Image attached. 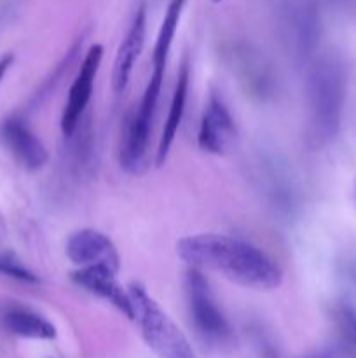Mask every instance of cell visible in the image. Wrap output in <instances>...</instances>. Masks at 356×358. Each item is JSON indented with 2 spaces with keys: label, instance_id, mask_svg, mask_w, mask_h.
<instances>
[{
  "label": "cell",
  "instance_id": "9c48e42d",
  "mask_svg": "<svg viewBox=\"0 0 356 358\" xmlns=\"http://www.w3.org/2000/svg\"><path fill=\"white\" fill-rule=\"evenodd\" d=\"M70 278L77 287L107 301L115 310L121 311L126 318L133 320V308L128 296V289H122L119 285L117 273L114 269L100 264L84 266V268L73 271Z\"/></svg>",
  "mask_w": 356,
  "mask_h": 358
},
{
  "label": "cell",
  "instance_id": "5b68a950",
  "mask_svg": "<svg viewBox=\"0 0 356 358\" xmlns=\"http://www.w3.org/2000/svg\"><path fill=\"white\" fill-rule=\"evenodd\" d=\"M101 59H103V45L93 44L87 49L86 56L82 59L79 72L73 79L68 91V100L61 114V133L65 136H72L79 128V121L86 110L87 103L93 94L94 80H96L98 70H100Z\"/></svg>",
  "mask_w": 356,
  "mask_h": 358
},
{
  "label": "cell",
  "instance_id": "d6986e66",
  "mask_svg": "<svg viewBox=\"0 0 356 358\" xmlns=\"http://www.w3.org/2000/svg\"><path fill=\"white\" fill-rule=\"evenodd\" d=\"M355 196H356V192H355Z\"/></svg>",
  "mask_w": 356,
  "mask_h": 358
},
{
  "label": "cell",
  "instance_id": "3957f363",
  "mask_svg": "<svg viewBox=\"0 0 356 358\" xmlns=\"http://www.w3.org/2000/svg\"><path fill=\"white\" fill-rule=\"evenodd\" d=\"M133 322L142 331L143 341L159 358H198L194 348L166 311L147 294L145 287L133 282L128 287Z\"/></svg>",
  "mask_w": 356,
  "mask_h": 358
},
{
  "label": "cell",
  "instance_id": "9a60e30c",
  "mask_svg": "<svg viewBox=\"0 0 356 358\" xmlns=\"http://www.w3.org/2000/svg\"><path fill=\"white\" fill-rule=\"evenodd\" d=\"M0 273L9 278L20 280L24 283H37L38 276H35L23 262L17 257H14L13 254H3L0 255Z\"/></svg>",
  "mask_w": 356,
  "mask_h": 358
},
{
  "label": "cell",
  "instance_id": "6da1fadb",
  "mask_svg": "<svg viewBox=\"0 0 356 358\" xmlns=\"http://www.w3.org/2000/svg\"><path fill=\"white\" fill-rule=\"evenodd\" d=\"M177 255L191 268L218 273L244 289L274 290L283 283L278 262L239 238L218 233L191 234L177 241Z\"/></svg>",
  "mask_w": 356,
  "mask_h": 358
},
{
  "label": "cell",
  "instance_id": "30bf717a",
  "mask_svg": "<svg viewBox=\"0 0 356 358\" xmlns=\"http://www.w3.org/2000/svg\"><path fill=\"white\" fill-rule=\"evenodd\" d=\"M147 34V7L145 3L136 9L135 17L131 21L128 34L122 38L114 59V70H112V87L115 93H122L128 87L129 79H131L133 69L142 52L143 44H145Z\"/></svg>",
  "mask_w": 356,
  "mask_h": 358
},
{
  "label": "cell",
  "instance_id": "7a4b0ae2",
  "mask_svg": "<svg viewBox=\"0 0 356 358\" xmlns=\"http://www.w3.org/2000/svg\"><path fill=\"white\" fill-rule=\"evenodd\" d=\"M346 101V73L332 56L320 58L307 79V143L328 145L337 136Z\"/></svg>",
  "mask_w": 356,
  "mask_h": 358
},
{
  "label": "cell",
  "instance_id": "ac0fdd59",
  "mask_svg": "<svg viewBox=\"0 0 356 358\" xmlns=\"http://www.w3.org/2000/svg\"><path fill=\"white\" fill-rule=\"evenodd\" d=\"M213 2H220V0H213Z\"/></svg>",
  "mask_w": 356,
  "mask_h": 358
},
{
  "label": "cell",
  "instance_id": "8992f818",
  "mask_svg": "<svg viewBox=\"0 0 356 358\" xmlns=\"http://www.w3.org/2000/svg\"><path fill=\"white\" fill-rule=\"evenodd\" d=\"M234 136H236V124L225 101L216 93H212L206 101L199 124V149L213 156H222L230 149Z\"/></svg>",
  "mask_w": 356,
  "mask_h": 358
},
{
  "label": "cell",
  "instance_id": "4fadbf2b",
  "mask_svg": "<svg viewBox=\"0 0 356 358\" xmlns=\"http://www.w3.org/2000/svg\"><path fill=\"white\" fill-rule=\"evenodd\" d=\"M184 3L185 0H171L170 6H168L166 14H164V20L163 23H161L159 34H157L156 44H154L152 73H161V76H164L171 44H173V38L175 35H177L178 24H180Z\"/></svg>",
  "mask_w": 356,
  "mask_h": 358
},
{
  "label": "cell",
  "instance_id": "277c9868",
  "mask_svg": "<svg viewBox=\"0 0 356 358\" xmlns=\"http://www.w3.org/2000/svg\"><path fill=\"white\" fill-rule=\"evenodd\" d=\"M185 296L191 320L202 341L216 348L229 345L232 341V331L201 269L188 268L185 275Z\"/></svg>",
  "mask_w": 356,
  "mask_h": 358
},
{
  "label": "cell",
  "instance_id": "ba28073f",
  "mask_svg": "<svg viewBox=\"0 0 356 358\" xmlns=\"http://www.w3.org/2000/svg\"><path fill=\"white\" fill-rule=\"evenodd\" d=\"M66 257L79 268L84 266H107L119 273L121 269V255H119L117 247L114 241L98 229L75 231L66 241Z\"/></svg>",
  "mask_w": 356,
  "mask_h": 358
},
{
  "label": "cell",
  "instance_id": "52a82bcc",
  "mask_svg": "<svg viewBox=\"0 0 356 358\" xmlns=\"http://www.w3.org/2000/svg\"><path fill=\"white\" fill-rule=\"evenodd\" d=\"M0 142L7 152L24 170H40L49 159V154L42 140L28 128L21 117H7L0 124Z\"/></svg>",
  "mask_w": 356,
  "mask_h": 358
},
{
  "label": "cell",
  "instance_id": "5bb4252c",
  "mask_svg": "<svg viewBox=\"0 0 356 358\" xmlns=\"http://www.w3.org/2000/svg\"><path fill=\"white\" fill-rule=\"evenodd\" d=\"M334 322L339 332L341 352L348 358H356V310L349 304H339L334 310Z\"/></svg>",
  "mask_w": 356,
  "mask_h": 358
},
{
  "label": "cell",
  "instance_id": "7c38bea8",
  "mask_svg": "<svg viewBox=\"0 0 356 358\" xmlns=\"http://www.w3.org/2000/svg\"><path fill=\"white\" fill-rule=\"evenodd\" d=\"M3 325L13 334L27 339H44V341H51V339H54L58 336L56 327L47 318L35 313V311L27 310V308H13V310L7 311L3 315Z\"/></svg>",
  "mask_w": 356,
  "mask_h": 358
},
{
  "label": "cell",
  "instance_id": "e0dca14e",
  "mask_svg": "<svg viewBox=\"0 0 356 358\" xmlns=\"http://www.w3.org/2000/svg\"><path fill=\"white\" fill-rule=\"evenodd\" d=\"M13 62H14V55H10V52H9V55H6V56H2V58H0V83H2V79L6 77L7 70L10 69Z\"/></svg>",
  "mask_w": 356,
  "mask_h": 358
},
{
  "label": "cell",
  "instance_id": "8fae6325",
  "mask_svg": "<svg viewBox=\"0 0 356 358\" xmlns=\"http://www.w3.org/2000/svg\"><path fill=\"white\" fill-rule=\"evenodd\" d=\"M188 84H191V65H188V59L185 58L184 63L180 65V72H178L177 84H175L173 96H171L170 110H168V117L164 121L163 133H161L159 145H157L156 152V164L157 166H163L168 159V154H170L171 145L175 142V136H177L178 128L181 124V119L185 114V103H187V94H188Z\"/></svg>",
  "mask_w": 356,
  "mask_h": 358
},
{
  "label": "cell",
  "instance_id": "2e32d148",
  "mask_svg": "<svg viewBox=\"0 0 356 358\" xmlns=\"http://www.w3.org/2000/svg\"><path fill=\"white\" fill-rule=\"evenodd\" d=\"M299 358H337V352L335 350H316V352H309Z\"/></svg>",
  "mask_w": 356,
  "mask_h": 358
}]
</instances>
